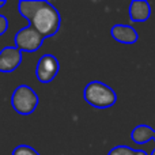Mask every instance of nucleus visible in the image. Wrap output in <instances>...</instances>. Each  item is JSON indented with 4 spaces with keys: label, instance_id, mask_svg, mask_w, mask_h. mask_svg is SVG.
I'll return each mask as SVG.
<instances>
[{
    "label": "nucleus",
    "instance_id": "nucleus-7",
    "mask_svg": "<svg viewBox=\"0 0 155 155\" xmlns=\"http://www.w3.org/2000/svg\"><path fill=\"white\" fill-rule=\"evenodd\" d=\"M110 35L114 41L125 45H134L139 41V33L131 25L117 23L110 27Z\"/></svg>",
    "mask_w": 155,
    "mask_h": 155
},
{
    "label": "nucleus",
    "instance_id": "nucleus-6",
    "mask_svg": "<svg viewBox=\"0 0 155 155\" xmlns=\"http://www.w3.org/2000/svg\"><path fill=\"white\" fill-rule=\"evenodd\" d=\"M22 52L18 51L15 46H4L0 51V72H14L22 64Z\"/></svg>",
    "mask_w": 155,
    "mask_h": 155
},
{
    "label": "nucleus",
    "instance_id": "nucleus-8",
    "mask_svg": "<svg viewBox=\"0 0 155 155\" xmlns=\"http://www.w3.org/2000/svg\"><path fill=\"white\" fill-rule=\"evenodd\" d=\"M128 12L132 22H146L151 16V5L146 0H134L129 4Z\"/></svg>",
    "mask_w": 155,
    "mask_h": 155
},
{
    "label": "nucleus",
    "instance_id": "nucleus-12",
    "mask_svg": "<svg viewBox=\"0 0 155 155\" xmlns=\"http://www.w3.org/2000/svg\"><path fill=\"white\" fill-rule=\"evenodd\" d=\"M7 30H8V19H7V16L0 14V37H2Z\"/></svg>",
    "mask_w": 155,
    "mask_h": 155
},
{
    "label": "nucleus",
    "instance_id": "nucleus-10",
    "mask_svg": "<svg viewBox=\"0 0 155 155\" xmlns=\"http://www.w3.org/2000/svg\"><path fill=\"white\" fill-rule=\"evenodd\" d=\"M107 155H147V153L144 150H137V148H132L129 146L118 144L110 148Z\"/></svg>",
    "mask_w": 155,
    "mask_h": 155
},
{
    "label": "nucleus",
    "instance_id": "nucleus-4",
    "mask_svg": "<svg viewBox=\"0 0 155 155\" xmlns=\"http://www.w3.org/2000/svg\"><path fill=\"white\" fill-rule=\"evenodd\" d=\"M44 40L45 38L40 34L38 31H35L30 25H27L26 27H22L18 33L14 37L15 41V48L18 51L27 52V53H33V52H37L38 49L42 46Z\"/></svg>",
    "mask_w": 155,
    "mask_h": 155
},
{
    "label": "nucleus",
    "instance_id": "nucleus-2",
    "mask_svg": "<svg viewBox=\"0 0 155 155\" xmlns=\"http://www.w3.org/2000/svg\"><path fill=\"white\" fill-rule=\"evenodd\" d=\"M83 98L97 109H107L117 102V94L112 87L101 80H91L83 90Z\"/></svg>",
    "mask_w": 155,
    "mask_h": 155
},
{
    "label": "nucleus",
    "instance_id": "nucleus-9",
    "mask_svg": "<svg viewBox=\"0 0 155 155\" xmlns=\"http://www.w3.org/2000/svg\"><path fill=\"white\" fill-rule=\"evenodd\" d=\"M131 139L136 144H146L147 142H150L151 139L155 140V129L151 128L147 124H139L136 125L131 132ZM150 155H155V147L153 153Z\"/></svg>",
    "mask_w": 155,
    "mask_h": 155
},
{
    "label": "nucleus",
    "instance_id": "nucleus-3",
    "mask_svg": "<svg viewBox=\"0 0 155 155\" xmlns=\"http://www.w3.org/2000/svg\"><path fill=\"white\" fill-rule=\"evenodd\" d=\"M38 104L40 98L37 93L27 84L18 86L11 95V106L21 116H29L34 113Z\"/></svg>",
    "mask_w": 155,
    "mask_h": 155
},
{
    "label": "nucleus",
    "instance_id": "nucleus-11",
    "mask_svg": "<svg viewBox=\"0 0 155 155\" xmlns=\"http://www.w3.org/2000/svg\"><path fill=\"white\" fill-rule=\"evenodd\" d=\"M11 155H40V153L35 148H33L31 146L19 144L12 150V154Z\"/></svg>",
    "mask_w": 155,
    "mask_h": 155
},
{
    "label": "nucleus",
    "instance_id": "nucleus-13",
    "mask_svg": "<svg viewBox=\"0 0 155 155\" xmlns=\"http://www.w3.org/2000/svg\"><path fill=\"white\" fill-rule=\"evenodd\" d=\"M5 5V0H0V8Z\"/></svg>",
    "mask_w": 155,
    "mask_h": 155
},
{
    "label": "nucleus",
    "instance_id": "nucleus-5",
    "mask_svg": "<svg viewBox=\"0 0 155 155\" xmlns=\"http://www.w3.org/2000/svg\"><path fill=\"white\" fill-rule=\"evenodd\" d=\"M60 70V63L53 54H42L35 65V78L40 83H51L54 80Z\"/></svg>",
    "mask_w": 155,
    "mask_h": 155
},
{
    "label": "nucleus",
    "instance_id": "nucleus-1",
    "mask_svg": "<svg viewBox=\"0 0 155 155\" xmlns=\"http://www.w3.org/2000/svg\"><path fill=\"white\" fill-rule=\"evenodd\" d=\"M29 25L38 31L44 38L53 37L61 26V16L52 3L42 0L38 10L29 19Z\"/></svg>",
    "mask_w": 155,
    "mask_h": 155
}]
</instances>
